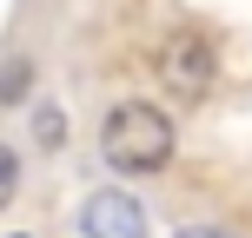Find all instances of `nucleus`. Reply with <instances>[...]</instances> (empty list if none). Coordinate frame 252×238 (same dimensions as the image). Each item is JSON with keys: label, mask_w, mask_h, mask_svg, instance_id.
I'll list each match as a JSON object with an SVG mask.
<instances>
[{"label": "nucleus", "mask_w": 252, "mask_h": 238, "mask_svg": "<svg viewBox=\"0 0 252 238\" xmlns=\"http://www.w3.org/2000/svg\"><path fill=\"white\" fill-rule=\"evenodd\" d=\"M100 159L113 165V172H126V179L166 172V159H173V119H166V106L120 100L113 113H106V126H100Z\"/></svg>", "instance_id": "f257e3e1"}, {"label": "nucleus", "mask_w": 252, "mask_h": 238, "mask_svg": "<svg viewBox=\"0 0 252 238\" xmlns=\"http://www.w3.org/2000/svg\"><path fill=\"white\" fill-rule=\"evenodd\" d=\"M159 79H166L173 100L199 106L206 93H213V79H219V60H213V47H206L192 26H179V33H166V47H159Z\"/></svg>", "instance_id": "f03ea898"}, {"label": "nucleus", "mask_w": 252, "mask_h": 238, "mask_svg": "<svg viewBox=\"0 0 252 238\" xmlns=\"http://www.w3.org/2000/svg\"><path fill=\"white\" fill-rule=\"evenodd\" d=\"M80 238H146V212L126 192H93L80 205Z\"/></svg>", "instance_id": "7ed1b4c3"}, {"label": "nucleus", "mask_w": 252, "mask_h": 238, "mask_svg": "<svg viewBox=\"0 0 252 238\" xmlns=\"http://www.w3.org/2000/svg\"><path fill=\"white\" fill-rule=\"evenodd\" d=\"M13 192H20V159H13V146H0V212L13 205Z\"/></svg>", "instance_id": "20e7f679"}, {"label": "nucleus", "mask_w": 252, "mask_h": 238, "mask_svg": "<svg viewBox=\"0 0 252 238\" xmlns=\"http://www.w3.org/2000/svg\"><path fill=\"white\" fill-rule=\"evenodd\" d=\"M27 79H33V66H27V60H13L7 73H0V100H20V93H27Z\"/></svg>", "instance_id": "39448f33"}, {"label": "nucleus", "mask_w": 252, "mask_h": 238, "mask_svg": "<svg viewBox=\"0 0 252 238\" xmlns=\"http://www.w3.org/2000/svg\"><path fill=\"white\" fill-rule=\"evenodd\" d=\"M60 126H66V119H60V106H40V139H47V146H60V139H66Z\"/></svg>", "instance_id": "423d86ee"}, {"label": "nucleus", "mask_w": 252, "mask_h": 238, "mask_svg": "<svg viewBox=\"0 0 252 238\" xmlns=\"http://www.w3.org/2000/svg\"><path fill=\"white\" fill-rule=\"evenodd\" d=\"M179 238H226V232H179Z\"/></svg>", "instance_id": "0eeeda50"}, {"label": "nucleus", "mask_w": 252, "mask_h": 238, "mask_svg": "<svg viewBox=\"0 0 252 238\" xmlns=\"http://www.w3.org/2000/svg\"><path fill=\"white\" fill-rule=\"evenodd\" d=\"M7 238H33V232H7Z\"/></svg>", "instance_id": "6e6552de"}]
</instances>
